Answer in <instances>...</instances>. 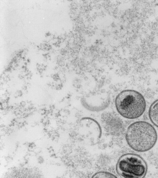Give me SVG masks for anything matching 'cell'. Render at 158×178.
Returning <instances> with one entry per match:
<instances>
[{
  "instance_id": "obj_1",
  "label": "cell",
  "mask_w": 158,
  "mask_h": 178,
  "mask_svg": "<svg viewBox=\"0 0 158 178\" xmlns=\"http://www.w3.org/2000/svg\"><path fill=\"white\" fill-rule=\"evenodd\" d=\"M125 138L132 150L144 152L151 150L156 144L158 135L153 125L145 121H137L130 124L127 129Z\"/></svg>"
},
{
  "instance_id": "obj_2",
  "label": "cell",
  "mask_w": 158,
  "mask_h": 178,
  "mask_svg": "<svg viewBox=\"0 0 158 178\" xmlns=\"http://www.w3.org/2000/svg\"><path fill=\"white\" fill-rule=\"evenodd\" d=\"M114 104L118 113L128 119H135L141 117L146 109V103L143 95L132 89L121 91L116 95Z\"/></svg>"
},
{
  "instance_id": "obj_3",
  "label": "cell",
  "mask_w": 158,
  "mask_h": 178,
  "mask_svg": "<svg viewBox=\"0 0 158 178\" xmlns=\"http://www.w3.org/2000/svg\"><path fill=\"white\" fill-rule=\"evenodd\" d=\"M118 174L125 178H143L148 171L145 160L139 155L133 153L123 155L118 160L116 166Z\"/></svg>"
},
{
  "instance_id": "obj_4",
  "label": "cell",
  "mask_w": 158,
  "mask_h": 178,
  "mask_svg": "<svg viewBox=\"0 0 158 178\" xmlns=\"http://www.w3.org/2000/svg\"><path fill=\"white\" fill-rule=\"evenodd\" d=\"M109 93L104 90L90 92L83 96L81 99V105L87 110L94 112L102 111L110 104Z\"/></svg>"
},
{
  "instance_id": "obj_5",
  "label": "cell",
  "mask_w": 158,
  "mask_h": 178,
  "mask_svg": "<svg viewBox=\"0 0 158 178\" xmlns=\"http://www.w3.org/2000/svg\"><path fill=\"white\" fill-rule=\"evenodd\" d=\"M102 125L105 131L113 136H118L124 131V125L121 119L116 114L106 112L101 116Z\"/></svg>"
},
{
  "instance_id": "obj_6",
  "label": "cell",
  "mask_w": 158,
  "mask_h": 178,
  "mask_svg": "<svg viewBox=\"0 0 158 178\" xmlns=\"http://www.w3.org/2000/svg\"><path fill=\"white\" fill-rule=\"evenodd\" d=\"M148 116L151 123L158 128V99L154 101L150 106Z\"/></svg>"
},
{
  "instance_id": "obj_7",
  "label": "cell",
  "mask_w": 158,
  "mask_h": 178,
  "mask_svg": "<svg viewBox=\"0 0 158 178\" xmlns=\"http://www.w3.org/2000/svg\"><path fill=\"white\" fill-rule=\"evenodd\" d=\"M93 178H117L113 173L106 171H99L95 173L92 176Z\"/></svg>"
}]
</instances>
